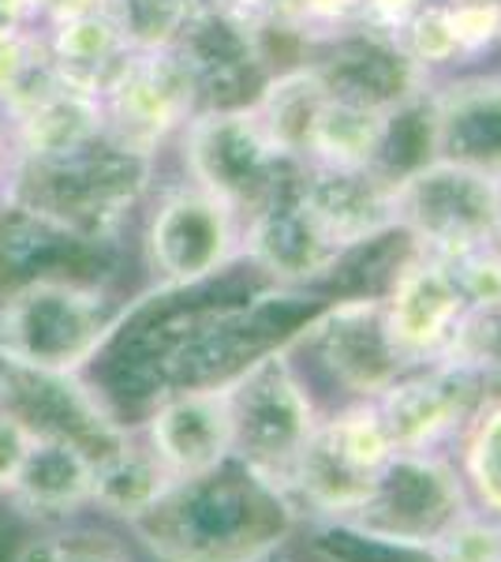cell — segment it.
I'll list each match as a JSON object with an SVG mask.
<instances>
[{"instance_id": "6da1fadb", "label": "cell", "mask_w": 501, "mask_h": 562, "mask_svg": "<svg viewBox=\"0 0 501 562\" xmlns=\"http://www.w3.org/2000/svg\"><path fill=\"white\" fill-rule=\"evenodd\" d=\"M296 503L240 461L177 480L135 525L161 562H266L296 529Z\"/></svg>"}, {"instance_id": "7a4b0ae2", "label": "cell", "mask_w": 501, "mask_h": 562, "mask_svg": "<svg viewBox=\"0 0 501 562\" xmlns=\"http://www.w3.org/2000/svg\"><path fill=\"white\" fill-rule=\"evenodd\" d=\"M153 158L109 132L87 147L45 161H12L4 195L90 240L113 244L124 214L147 195Z\"/></svg>"}, {"instance_id": "3957f363", "label": "cell", "mask_w": 501, "mask_h": 562, "mask_svg": "<svg viewBox=\"0 0 501 562\" xmlns=\"http://www.w3.org/2000/svg\"><path fill=\"white\" fill-rule=\"evenodd\" d=\"M232 405V461L288 495L296 458L322 424L288 349H270L225 379Z\"/></svg>"}, {"instance_id": "277c9868", "label": "cell", "mask_w": 501, "mask_h": 562, "mask_svg": "<svg viewBox=\"0 0 501 562\" xmlns=\"http://www.w3.org/2000/svg\"><path fill=\"white\" fill-rule=\"evenodd\" d=\"M124 307L90 281H31L0 301V357L45 371L90 364L121 323Z\"/></svg>"}, {"instance_id": "5b68a950", "label": "cell", "mask_w": 501, "mask_h": 562, "mask_svg": "<svg viewBox=\"0 0 501 562\" xmlns=\"http://www.w3.org/2000/svg\"><path fill=\"white\" fill-rule=\"evenodd\" d=\"M394 458L397 447L382 424L375 397L352 402L341 413L322 416V424L307 439L288 480V498L296 510H311L341 525L371 503Z\"/></svg>"}, {"instance_id": "8992f818", "label": "cell", "mask_w": 501, "mask_h": 562, "mask_svg": "<svg viewBox=\"0 0 501 562\" xmlns=\"http://www.w3.org/2000/svg\"><path fill=\"white\" fill-rule=\"evenodd\" d=\"M394 233H405L415 251L453 256L501 229V173L453 158H426L389 184Z\"/></svg>"}, {"instance_id": "52a82bcc", "label": "cell", "mask_w": 501, "mask_h": 562, "mask_svg": "<svg viewBox=\"0 0 501 562\" xmlns=\"http://www.w3.org/2000/svg\"><path fill=\"white\" fill-rule=\"evenodd\" d=\"M187 180L248 217L304 161L277 150L251 105H203L180 132Z\"/></svg>"}, {"instance_id": "ba28073f", "label": "cell", "mask_w": 501, "mask_h": 562, "mask_svg": "<svg viewBox=\"0 0 501 562\" xmlns=\"http://www.w3.org/2000/svg\"><path fill=\"white\" fill-rule=\"evenodd\" d=\"M150 270L169 289H195L243 259V214L187 180L158 199L147 222Z\"/></svg>"}, {"instance_id": "9c48e42d", "label": "cell", "mask_w": 501, "mask_h": 562, "mask_svg": "<svg viewBox=\"0 0 501 562\" xmlns=\"http://www.w3.org/2000/svg\"><path fill=\"white\" fill-rule=\"evenodd\" d=\"M105 132L139 154H158L161 143L184 132L203 109V94L187 60L177 49H127L102 90Z\"/></svg>"}, {"instance_id": "30bf717a", "label": "cell", "mask_w": 501, "mask_h": 562, "mask_svg": "<svg viewBox=\"0 0 501 562\" xmlns=\"http://www.w3.org/2000/svg\"><path fill=\"white\" fill-rule=\"evenodd\" d=\"M471 506L464 480L445 454H397L382 473L378 492L341 529L378 543L423 551L449 518Z\"/></svg>"}, {"instance_id": "8fae6325", "label": "cell", "mask_w": 501, "mask_h": 562, "mask_svg": "<svg viewBox=\"0 0 501 562\" xmlns=\"http://www.w3.org/2000/svg\"><path fill=\"white\" fill-rule=\"evenodd\" d=\"M172 49L187 60L203 105H251L273 76L259 15L229 0H198Z\"/></svg>"}, {"instance_id": "7c38bea8", "label": "cell", "mask_w": 501, "mask_h": 562, "mask_svg": "<svg viewBox=\"0 0 501 562\" xmlns=\"http://www.w3.org/2000/svg\"><path fill=\"white\" fill-rule=\"evenodd\" d=\"M487 383L453 364L408 368L375 397L397 454H445L460 439Z\"/></svg>"}, {"instance_id": "4fadbf2b", "label": "cell", "mask_w": 501, "mask_h": 562, "mask_svg": "<svg viewBox=\"0 0 501 562\" xmlns=\"http://www.w3.org/2000/svg\"><path fill=\"white\" fill-rule=\"evenodd\" d=\"M0 409L20 416L34 435L76 442L94 461L132 442L105 413L102 397L90 394L71 371H45L0 357Z\"/></svg>"}, {"instance_id": "5bb4252c", "label": "cell", "mask_w": 501, "mask_h": 562, "mask_svg": "<svg viewBox=\"0 0 501 562\" xmlns=\"http://www.w3.org/2000/svg\"><path fill=\"white\" fill-rule=\"evenodd\" d=\"M382 326L405 368L439 364L453 334L468 312L457 281L439 256L415 251L389 278L386 296H378Z\"/></svg>"}, {"instance_id": "9a60e30c", "label": "cell", "mask_w": 501, "mask_h": 562, "mask_svg": "<svg viewBox=\"0 0 501 562\" xmlns=\"http://www.w3.org/2000/svg\"><path fill=\"white\" fill-rule=\"evenodd\" d=\"M299 173L304 166H296L259 211L243 217V259L277 285H304V281L326 278L349 256L337 248V240L307 206Z\"/></svg>"}, {"instance_id": "2e32d148", "label": "cell", "mask_w": 501, "mask_h": 562, "mask_svg": "<svg viewBox=\"0 0 501 562\" xmlns=\"http://www.w3.org/2000/svg\"><path fill=\"white\" fill-rule=\"evenodd\" d=\"M147 447L172 480H195L232 461L229 386L206 383L169 390L147 416Z\"/></svg>"}, {"instance_id": "e0dca14e", "label": "cell", "mask_w": 501, "mask_h": 562, "mask_svg": "<svg viewBox=\"0 0 501 562\" xmlns=\"http://www.w3.org/2000/svg\"><path fill=\"white\" fill-rule=\"evenodd\" d=\"M304 346L315 352L318 368L341 390H349L355 402L378 397L400 371H408L386 338L378 301H344L330 307L304 334Z\"/></svg>"}, {"instance_id": "ac0fdd59", "label": "cell", "mask_w": 501, "mask_h": 562, "mask_svg": "<svg viewBox=\"0 0 501 562\" xmlns=\"http://www.w3.org/2000/svg\"><path fill=\"white\" fill-rule=\"evenodd\" d=\"M431 158L501 173V76H460L426 90Z\"/></svg>"}, {"instance_id": "d6986e66", "label": "cell", "mask_w": 501, "mask_h": 562, "mask_svg": "<svg viewBox=\"0 0 501 562\" xmlns=\"http://www.w3.org/2000/svg\"><path fill=\"white\" fill-rule=\"evenodd\" d=\"M105 248V240H90L4 195L0 199V301L31 281H76L64 274V267L68 262L90 267V259H102Z\"/></svg>"}, {"instance_id": "ffe728a7", "label": "cell", "mask_w": 501, "mask_h": 562, "mask_svg": "<svg viewBox=\"0 0 501 562\" xmlns=\"http://www.w3.org/2000/svg\"><path fill=\"white\" fill-rule=\"evenodd\" d=\"M311 65L322 71L330 94L386 109H400L431 90V76H423L394 38H378V34L337 38L322 45V57Z\"/></svg>"}, {"instance_id": "44dd1931", "label": "cell", "mask_w": 501, "mask_h": 562, "mask_svg": "<svg viewBox=\"0 0 501 562\" xmlns=\"http://www.w3.org/2000/svg\"><path fill=\"white\" fill-rule=\"evenodd\" d=\"M389 180L386 173H337V169L304 166L299 188L307 206L322 222V229L337 240L341 251L394 233V206H389Z\"/></svg>"}, {"instance_id": "7402d4cb", "label": "cell", "mask_w": 501, "mask_h": 562, "mask_svg": "<svg viewBox=\"0 0 501 562\" xmlns=\"http://www.w3.org/2000/svg\"><path fill=\"white\" fill-rule=\"evenodd\" d=\"M394 113L397 109L326 94L307 135L304 161L315 169H337V173H371V169L382 173Z\"/></svg>"}, {"instance_id": "603a6c76", "label": "cell", "mask_w": 501, "mask_h": 562, "mask_svg": "<svg viewBox=\"0 0 501 562\" xmlns=\"http://www.w3.org/2000/svg\"><path fill=\"white\" fill-rule=\"evenodd\" d=\"M34 518H64L94 498V458L83 447L53 435H34L20 480L8 492Z\"/></svg>"}, {"instance_id": "cb8c5ba5", "label": "cell", "mask_w": 501, "mask_h": 562, "mask_svg": "<svg viewBox=\"0 0 501 562\" xmlns=\"http://www.w3.org/2000/svg\"><path fill=\"white\" fill-rule=\"evenodd\" d=\"M105 132V109L102 98L83 94V90L60 87L31 113L8 121L15 161H45L71 154L87 143H94Z\"/></svg>"}, {"instance_id": "d4e9b609", "label": "cell", "mask_w": 501, "mask_h": 562, "mask_svg": "<svg viewBox=\"0 0 501 562\" xmlns=\"http://www.w3.org/2000/svg\"><path fill=\"white\" fill-rule=\"evenodd\" d=\"M45 49H49V60L64 87L102 98L109 76L124 60L127 42L113 15L98 12V15H79V20L49 23Z\"/></svg>"}, {"instance_id": "484cf974", "label": "cell", "mask_w": 501, "mask_h": 562, "mask_svg": "<svg viewBox=\"0 0 501 562\" xmlns=\"http://www.w3.org/2000/svg\"><path fill=\"white\" fill-rule=\"evenodd\" d=\"M326 94H330V87H326L322 71L311 60H296V65L273 71L259 94H254L251 109L262 121V128L270 132V139L277 143V150L293 161H304L307 135H311V124L326 102Z\"/></svg>"}, {"instance_id": "4316f807", "label": "cell", "mask_w": 501, "mask_h": 562, "mask_svg": "<svg viewBox=\"0 0 501 562\" xmlns=\"http://www.w3.org/2000/svg\"><path fill=\"white\" fill-rule=\"evenodd\" d=\"M177 480L169 469L150 454V447L124 442L109 458L94 461V498L105 514H116L124 521H139Z\"/></svg>"}, {"instance_id": "83f0119b", "label": "cell", "mask_w": 501, "mask_h": 562, "mask_svg": "<svg viewBox=\"0 0 501 562\" xmlns=\"http://www.w3.org/2000/svg\"><path fill=\"white\" fill-rule=\"evenodd\" d=\"M460 480L471 506L501 518V394H487L460 431Z\"/></svg>"}, {"instance_id": "f1b7e54d", "label": "cell", "mask_w": 501, "mask_h": 562, "mask_svg": "<svg viewBox=\"0 0 501 562\" xmlns=\"http://www.w3.org/2000/svg\"><path fill=\"white\" fill-rule=\"evenodd\" d=\"M195 4L198 0H109V15L121 26L127 49H169Z\"/></svg>"}, {"instance_id": "f546056e", "label": "cell", "mask_w": 501, "mask_h": 562, "mask_svg": "<svg viewBox=\"0 0 501 562\" xmlns=\"http://www.w3.org/2000/svg\"><path fill=\"white\" fill-rule=\"evenodd\" d=\"M423 555L431 562H501V518L464 506L426 540Z\"/></svg>"}, {"instance_id": "4dcf8cb0", "label": "cell", "mask_w": 501, "mask_h": 562, "mask_svg": "<svg viewBox=\"0 0 501 562\" xmlns=\"http://www.w3.org/2000/svg\"><path fill=\"white\" fill-rule=\"evenodd\" d=\"M439 364L468 371L487 386L501 379V307H468Z\"/></svg>"}, {"instance_id": "1f68e13d", "label": "cell", "mask_w": 501, "mask_h": 562, "mask_svg": "<svg viewBox=\"0 0 501 562\" xmlns=\"http://www.w3.org/2000/svg\"><path fill=\"white\" fill-rule=\"evenodd\" d=\"M468 307H501V237L479 240L442 259Z\"/></svg>"}, {"instance_id": "d6a6232c", "label": "cell", "mask_w": 501, "mask_h": 562, "mask_svg": "<svg viewBox=\"0 0 501 562\" xmlns=\"http://www.w3.org/2000/svg\"><path fill=\"white\" fill-rule=\"evenodd\" d=\"M23 562H132L127 551L109 537H53L34 543Z\"/></svg>"}, {"instance_id": "836d02e7", "label": "cell", "mask_w": 501, "mask_h": 562, "mask_svg": "<svg viewBox=\"0 0 501 562\" xmlns=\"http://www.w3.org/2000/svg\"><path fill=\"white\" fill-rule=\"evenodd\" d=\"M45 49L42 31L20 26V31H0V102L4 94L20 83V76L34 65V57Z\"/></svg>"}, {"instance_id": "e575fe53", "label": "cell", "mask_w": 501, "mask_h": 562, "mask_svg": "<svg viewBox=\"0 0 501 562\" xmlns=\"http://www.w3.org/2000/svg\"><path fill=\"white\" fill-rule=\"evenodd\" d=\"M34 447V431L26 428L20 416L0 409V492H12L26 454Z\"/></svg>"}, {"instance_id": "d590c367", "label": "cell", "mask_w": 501, "mask_h": 562, "mask_svg": "<svg viewBox=\"0 0 501 562\" xmlns=\"http://www.w3.org/2000/svg\"><path fill=\"white\" fill-rule=\"evenodd\" d=\"M426 0H363V34L394 38L405 31L408 20L423 8Z\"/></svg>"}, {"instance_id": "8d00e7d4", "label": "cell", "mask_w": 501, "mask_h": 562, "mask_svg": "<svg viewBox=\"0 0 501 562\" xmlns=\"http://www.w3.org/2000/svg\"><path fill=\"white\" fill-rule=\"evenodd\" d=\"M98 12H109V0H42L45 23L79 20V15H98Z\"/></svg>"}, {"instance_id": "74e56055", "label": "cell", "mask_w": 501, "mask_h": 562, "mask_svg": "<svg viewBox=\"0 0 501 562\" xmlns=\"http://www.w3.org/2000/svg\"><path fill=\"white\" fill-rule=\"evenodd\" d=\"M12 161H15V154H12V135H8V116L0 113V188L8 184V173H12Z\"/></svg>"}, {"instance_id": "f35d334b", "label": "cell", "mask_w": 501, "mask_h": 562, "mask_svg": "<svg viewBox=\"0 0 501 562\" xmlns=\"http://www.w3.org/2000/svg\"><path fill=\"white\" fill-rule=\"evenodd\" d=\"M229 4L243 8V12H251V15H262V8H266L270 0H229Z\"/></svg>"}, {"instance_id": "ab89813d", "label": "cell", "mask_w": 501, "mask_h": 562, "mask_svg": "<svg viewBox=\"0 0 501 562\" xmlns=\"http://www.w3.org/2000/svg\"><path fill=\"white\" fill-rule=\"evenodd\" d=\"M498 237H501V229H498Z\"/></svg>"}]
</instances>
